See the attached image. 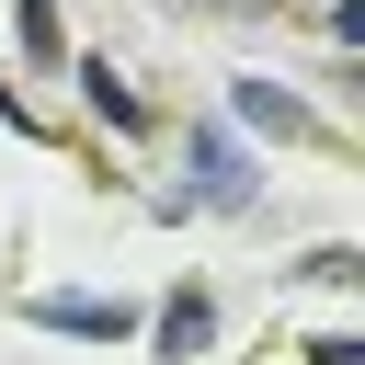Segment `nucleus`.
<instances>
[{"label": "nucleus", "instance_id": "7", "mask_svg": "<svg viewBox=\"0 0 365 365\" xmlns=\"http://www.w3.org/2000/svg\"><path fill=\"white\" fill-rule=\"evenodd\" d=\"M308 365H365V342H354V331H331V342H308Z\"/></svg>", "mask_w": 365, "mask_h": 365}, {"label": "nucleus", "instance_id": "6", "mask_svg": "<svg viewBox=\"0 0 365 365\" xmlns=\"http://www.w3.org/2000/svg\"><path fill=\"white\" fill-rule=\"evenodd\" d=\"M308 285H365V262H354V251L331 240V251H308Z\"/></svg>", "mask_w": 365, "mask_h": 365}, {"label": "nucleus", "instance_id": "2", "mask_svg": "<svg viewBox=\"0 0 365 365\" xmlns=\"http://www.w3.org/2000/svg\"><path fill=\"white\" fill-rule=\"evenodd\" d=\"M34 319H46V331H91V342L137 331V308H114V297H34Z\"/></svg>", "mask_w": 365, "mask_h": 365}, {"label": "nucleus", "instance_id": "1", "mask_svg": "<svg viewBox=\"0 0 365 365\" xmlns=\"http://www.w3.org/2000/svg\"><path fill=\"white\" fill-rule=\"evenodd\" d=\"M194 205H251V160H240V137L228 125H194Z\"/></svg>", "mask_w": 365, "mask_h": 365}, {"label": "nucleus", "instance_id": "4", "mask_svg": "<svg viewBox=\"0 0 365 365\" xmlns=\"http://www.w3.org/2000/svg\"><path fill=\"white\" fill-rule=\"evenodd\" d=\"M148 331H160V354H205V342H217V308H205V297L182 285V297H171V308H160Z\"/></svg>", "mask_w": 365, "mask_h": 365}, {"label": "nucleus", "instance_id": "8", "mask_svg": "<svg viewBox=\"0 0 365 365\" xmlns=\"http://www.w3.org/2000/svg\"><path fill=\"white\" fill-rule=\"evenodd\" d=\"M205 11H228V23H274L285 0H205Z\"/></svg>", "mask_w": 365, "mask_h": 365}, {"label": "nucleus", "instance_id": "5", "mask_svg": "<svg viewBox=\"0 0 365 365\" xmlns=\"http://www.w3.org/2000/svg\"><path fill=\"white\" fill-rule=\"evenodd\" d=\"M80 91H91V114H103V125H148V103H137V91H125V80L103 68V57L80 68Z\"/></svg>", "mask_w": 365, "mask_h": 365}, {"label": "nucleus", "instance_id": "3", "mask_svg": "<svg viewBox=\"0 0 365 365\" xmlns=\"http://www.w3.org/2000/svg\"><path fill=\"white\" fill-rule=\"evenodd\" d=\"M240 91V125H274V137H308V103L285 91V80H228Z\"/></svg>", "mask_w": 365, "mask_h": 365}]
</instances>
